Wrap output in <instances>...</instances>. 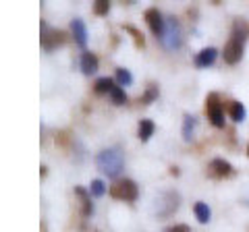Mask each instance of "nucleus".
Returning a JSON list of instances; mask_svg holds the SVG:
<instances>
[{"mask_svg": "<svg viewBox=\"0 0 249 232\" xmlns=\"http://www.w3.org/2000/svg\"><path fill=\"white\" fill-rule=\"evenodd\" d=\"M206 114L210 122L216 127V129H222L224 127V112H222V102H220V96L218 94H210L206 98Z\"/></svg>", "mask_w": 249, "mask_h": 232, "instance_id": "6", "label": "nucleus"}, {"mask_svg": "<svg viewBox=\"0 0 249 232\" xmlns=\"http://www.w3.org/2000/svg\"><path fill=\"white\" fill-rule=\"evenodd\" d=\"M81 71L83 75H93L98 71V58L91 52H83L81 54Z\"/></svg>", "mask_w": 249, "mask_h": 232, "instance_id": "12", "label": "nucleus"}, {"mask_svg": "<svg viewBox=\"0 0 249 232\" xmlns=\"http://www.w3.org/2000/svg\"><path fill=\"white\" fill-rule=\"evenodd\" d=\"M243 46H245V33L239 32V25H235V32H232L231 40L227 42V46H224V63L229 65H237L241 58H243Z\"/></svg>", "mask_w": 249, "mask_h": 232, "instance_id": "4", "label": "nucleus"}, {"mask_svg": "<svg viewBox=\"0 0 249 232\" xmlns=\"http://www.w3.org/2000/svg\"><path fill=\"white\" fill-rule=\"evenodd\" d=\"M93 11H96V15H106L108 11H110V2H106V0H98L96 6H93Z\"/></svg>", "mask_w": 249, "mask_h": 232, "instance_id": "23", "label": "nucleus"}, {"mask_svg": "<svg viewBox=\"0 0 249 232\" xmlns=\"http://www.w3.org/2000/svg\"><path fill=\"white\" fill-rule=\"evenodd\" d=\"M96 166L102 170V172L108 176V179H116L121 172H123V166H124V158H123V151L119 148H108L102 149L96 156Z\"/></svg>", "mask_w": 249, "mask_h": 232, "instance_id": "1", "label": "nucleus"}, {"mask_svg": "<svg viewBox=\"0 0 249 232\" xmlns=\"http://www.w3.org/2000/svg\"><path fill=\"white\" fill-rule=\"evenodd\" d=\"M178 195L173 191H166V193H160L158 197L154 199V215L158 220H166L168 215H173L178 210Z\"/></svg>", "mask_w": 249, "mask_h": 232, "instance_id": "3", "label": "nucleus"}, {"mask_svg": "<svg viewBox=\"0 0 249 232\" xmlns=\"http://www.w3.org/2000/svg\"><path fill=\"white\" fill-rule=\"evenodd\" d=\"M160 44H162V48L168 50V52H177L183 46V29H181V23H178L175 17L166 19L164 33L160 37Z\"/></svg>", "mask_w": 249, "mask_h": 232, "instance_id": "2", "label": "nucleus"}, {"mask_svg": "<svg viewBox=\"0 0 249 232\" xmlns=\"http://www.w3.org/2000/svg\"><path fill=\"white\" fill-rule=\"evenodd\" d=\"M106 193V184L100 181V179H96V181H91V187H89V195L91 197H102Z\"/></svg>", "mask_w": 249, "mask_h": 232, "instance_id": "19", "label": "nucleus"}, {"mask_svg": "<svg viewBox=\"0 0 249 232\" xmlns=\"http://www.w3.org/2000/svg\"><path fill=\"white\" fill-rule=\"evenodd\" d=\"M154 129H156V125L152 120H142L139 122V129H137V137L142 139V141H147V139L154 135Z\"/></svg>", "mask_w": 249, "mask_h": 232, "instance_id": "16", "label": "nucleus"}, {"mask_svg": "<svg viewBox=\"0 0 249 232\" xmlns=\"http://www.w3.org/2000/svg\"><path fill=\"white\" fill-rule=\"evenodd\" d=\"M193 212H196V218H197L199 224H208L210 222V215H212V212H210V207L206 203L197 201V203L193 205Z\"/></svg>", "mask_w": 249, "mask_h": 232, "instance_id": "15", "label": "nucleus"}, {"mask_svg": "<svg viewBox=\"0 0 249 232\" xmlns=\"http://www.w3.org/2000/svg\"><path fill=\"white\" fill-rule=\"evenodd\" d=\"M208 174L214 176V179H224V176H231L232 174V166L229 164L227 160L222 158H216L208 164Z\"/></svg>", "mask_w": 249, "mask_h": 232, "instance_id": "9", "label": "nucleus"}, {"mask_svg": "<svg viewBox=\"0 0 249 232\" xmlns=\"http://www.w3.org/2000/svg\"><path fill=\"white\" fill-rule=\"evenodd\" d=\"M229 112H231V118L235 120V122H243L245 120V106L241 104V102H231V108H229Z\"/></svg>", "mask_w": 249, "mask_h": 232, "instance_id": "17", "label": "nucleus"}, {"mask_svg": "<svg viewBox=\"0 0 249 232\" xmlns=\"http://www.w3.org/2000/svg\"><path fill=\"white\" fill-rule=\"evenodd\" d=\"M75 195L81 199V214L85 215V218H89V215L93 214V205H91V201H89L88 191L81 189V187H77V189H75Z\"/></svg>", "mask_w": 249, "mask_h": 232, "instance_id": "13", "label": "nucleus"}, {"mask_svg": "<svg viewBox=\"0 0 249 232\" xmlns=\"http://www.w3.org/2000/svg\"><path fill=\"white\" fill-rule=\"evenodd\" d=\"M114 87V83L110 77H100V79L96 81V85H93V89H96V94H110Z\"/></svg>", "mask_w": 249, "mask_h": 232, "instance_id": "18", "label": "nucleus"}, {"mask_svg": "<svg viewBox=\"0 0 249 232\" xmlns=\"http://www.w3.org/2000/svg\"><path fill=\"white\" fill-rule=\"evenodd\" d=\"M145 21H147V25H150L152 33L156 37H162V33H164V25H166V19H162V13L152 6V9L145 11Z\"/></svg>", "mask_w": 249, "mask_h": 232, "instance_id": "8", "label": "nucleus"}, {"mask_svg": "<svg viewBox=\"0 0 249 232\" xmlns=\"http://www.w3.org/2000/svg\"><path fill=\"white\" fill-rule=\"evenodd\" d=\"M62 42H65V33L56 32V29H52V27L46 25V23H42V46H44V50L52 52Z\"/></svg>", "mask_w": 249, "mask_h": 232, "instance_id": "7", "label": "nucleus"}, {"mask_svg": "<svg viewBox=\"0 0 249 232\" xmlns=\"http://www.w3.org/2000/svg\"><path fill=\"white\" fill-rule=\"evenodd\" d=\"M156 98H158V87H156V85H150V89L145 91V96L142 98V102L143 104H152Z\"/></svg>", "mask_w": 249, "mask_h": 232, "instance_id": "22", "label": "nucleus"}, {"mask_svg": "<svg viewBox=\"0 0 249 232\" xmlns=\"http://www.w3.org/2000/svg\"><path fill=\"white\" fill-rule=\"evenodd\" d=\"M116 81H119V85H131L133 83V75L127 68H116Z\"/></svg>", "mask_w": 249, "mask_h": 232, "instance_id": "21", "label": "nucleus"}, {"mask_svg": "<svg viewBox=\"0 0 249 232\" xmlns=\"http://www.w3.org/2000/svg\"><path fill=\"white\" fill-rule=\"evenodd\" d=\"M164 232H191V230H189V226H187V224H177V226L166 228Z\"/></svg>", "mask_w": 249, "mask_h": 232, "instance_id": "25", "label": "nucleus"}, {"mask_svg": "<svg viewBox=\"0 0 249 232\" xmlns=\"http://www.w3.org/2000/svg\"><path fill=\"white\" fill-rule=\"evenodd\" d=\"M71 32H73V37L75 42L85 48V44H88V29H85V23L81 19H73L71 21Z\"/></svg>", "mask_w": 249, "mask_h": 232, "instance_id": "10", "label": "nucleus"}, {"mask_svg": "<svg viewBox=\"0 0 249 232\" xmlns=\"http://www.w3.org/2000/svg\"><path fill=\"white\" fill-rule=\"evenodd\" d=\"M196 125H197V120L193 118V116L187 114L185 120H183V139H185L187 143L193 139V133H196Z\"/></svg>", "mask_w": 249, "mask_h": 232, "instance_id": "14", "label": "nucleus"}, {"mask_svg": "<svg viewBox=\"0 0 249 232\" xmlns=\"http://www.w3.org/2000/svg\"><path fill=\"white\" fill-rule=\"evenodd\" d=\"M124 29L133 33V37H135V44H137V46H143V35L139 33V32H137V29H135L133 25H124Z\"/></svg>", "mask_w": 249, "mask_h": 232, "instance_id": "24", "label": "nucleus"}, {"mask_svg": "<svg viewBox=\"0 0 249 232\" xmlns=\"http://www.w3.org/2000/svg\"><path fill=\"white\" fill-rule=\"evenodd\" d=\"M110 98H112V102H114L116 106H121V104L127 102V96H124V89H123V87H119V85H114V87H112V91H110Z\"/></svg>", "mask_w": 249, "mask_h": 232, "instance_id": "20", "label": "nucleus"}, {"mask_svg": "<svg viewBox=\"0 0 249 232\" xmlns=\"http://www.w3.org/2000/svg\"><path fill=\"white\" fill-rule=\"evenodd\" d=\"M110 195L114 199H121V201H135L139 195V189L135 181L131 179H124V181H116L112 187H110Z\"/></svg>", "mask_w": 249, "mask_h": 232, "instance_id": "5", "label": "nucleus"}, {"mask_svg": "<svg viewBox=\"0 0 249 232\" xmlns=\"http://www.w3.org/2000/svg\"><path fill=\"white\" fill-rule=\"evenodd\" d=\"M247 156H249V145H247Z\"/></svg>", "mask_w": 249, "mask_h": 232, "instance_id": "26", "label": "nucleus"}, {"mask_svg": "<svg viewBox=\"0 0 249 232\" xmlns=\"http://www.w3.org/2000/svg\"><path fill=\"white\" fill-rule=\"evenodd\" d=\"M218 56V50L216 48H204L197 56H196V65L199 68H208V66H212L214 65V60Z\"/></svg>", "mask_w": 249, "mask_h": 232, "instance_id": "11", "label": "nucleus"}]
</instances>
